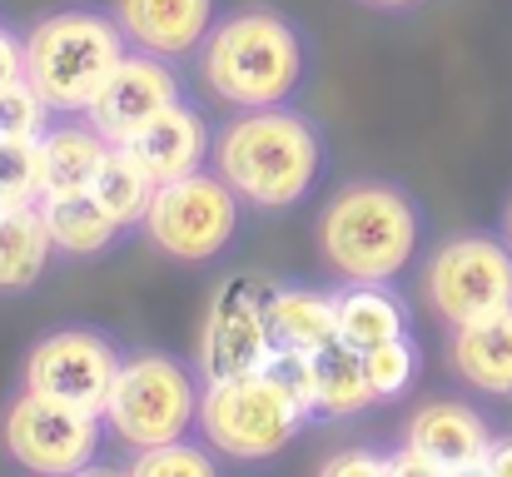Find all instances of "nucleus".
I'll return each mask as SVG.
<instances>
[{
  "label": "nucleus",
  "instance_id": "4468645a",
  "mask_svg": "<svg viewBox=\"0 0 512 477\" xmlns=\"http://www.w3.org/2000/svg\"><path fill=\"white\" fill-rule=\"evenodd\" d=\"M135 50L179 60L214 30V0H115L110 10Z\"/></svg>",
  "mask_w": 512,
  "mask_h": 477
},
{
  "label": "nucleus",
  "instance_id": "7ed1b4c3",
  "mask_svg": "<svg viewBox=\"0 0 512 477\" xmlns=\"http://www.w3.org/2000/svg\"><path fill=\"white\" fill-rule=\"evenodd\" d=\"M423 239L418 204L388 179H353L319 214V254L343 284H393Z\"/></svg>",
  "mask_w": 512,
  "mask_h": 477
},
{
  "label": "nucleus",
  "instance_id": "a211bd4d",
  "mask_svg": "<svg viewBox=\"0 0 512 477\" xmlns=\"http://www.w3.org/2000/svg\"><path fill=\"white\" fill-rule=\"evenodd\" d=\"M264 323H269L274 348H294V353H324L339 338L334 294H319L304 284H274V294L264 299Z\"/></svg>",
  "mask_w": 512,
  "mask_h": 477
},
{
  "label": "nucleus",
  "instance_id": "ddd939ff",
  "mask_svg": "<svg viewBox=\"0 0 512 477\" xmlns=\"http://www.w3.org/2000/svg\"><path fill=\"white\" fill-rule=\"evenodd\" d=\"M403 443L443 477H463V473H483V458L493 448V428L478 408L468 403H453V398H438V403H423L413 408L408 428H403Z\"/></svg>",
  "mask_w": 512,
  "mask_h": 477
},
{
  "label": "nucleus",
  "instance_id": "cd10ccee",
  "mask_svg": "<svg viewBox=\"0 0 512 477\" xmlns=\"http://www.w3.org/2000/svg\"><path fill=\"white\" fill-rule=\"evenodd\" d=\"M324 477H388V458L368 448H348V453L324 458Z\"/></svg>",
  "mask_w": 512,
  "mask_h": 477
},
{
  "label": "nucleus",
  "instance_id": "dca6fc26",
  "mask_svg": "<svg viewBox=\"0 0 512 477\" xmlns=\"http://www.w3.org/2000/svg\"><path fill=\"white\" fill-rule=\"evenodd\" d=\"M209 145H214V135H209L204 115H199L189 100H174L170 110H160V115L130 140V150L150 164V174H155L160 184L204 169Z\"/></svg>",
  "mask_w": 512,
  "mask_h": 477
},
{
  "label": "nucleus",
  "instance_id": "b1692460",
  "mask_svg": "<svg viewBox=\"0 0 512 477\" xmlns=\"http://www.w3.org/2000/svg\"><path fill=\"white\" fill-rule=\"evenodd\" d=\"M363 368H368V383H373L378 403H393V398H403V393L418 383L423 353H418L413 333H398V338L368 348V353H363Z\"/></svg>",
  "mask_w": 512,
  "mask_h": 477
},
{
  "label": "nucleus",
  "instance_id": "0eeeda50",
  "mask_svg": "<svg viewBox=\"0 0 512 477\" xmlns=\"http://www.w3.org/2000/svg\"><path fill=\"white\" fill-rule=\"evenodd\" d=\"M239 214H244V199L229 189V179L219 169H194L155 189L145 234L160 254H170L179 264H209L234 244Z\"/></svg>",
  "mask_w": 512,
  "mask_h": 477
},
{
  "label": "nucleus",
  "instance_id": "6e6552de",
  "mask_svg": "<svg viewBox=\"0 0 512 477\" xmlns=\"http://www.w3.org/2000/svg\"><path fill=\"white\" fill-rule=\"evenodd\" d=\"M423 289L448 328L512 309V244L483 229L443 239L423 269Z\"/></svg>",
  "mask_w": 512,
  "mask_h": 477
},
{
  "label": "nucleus",
  "instance_id": "20e7f679",
  "mask_svg": "<svg viewBox=\"0 0 512 477\" xmlns=\"http://www.w3.org/2000/svg\"><path fill=\"white\" fill-rule=\"evenodd\" d=\"M125 55L120 20L100 10H55L25 30V80L55 115H85Z\"/></svg>",
  "mask_w": 512,
  "mask_h": 477
},
{
  "label": "nucleus",
  "instance_id": "f8f14e48",
  "mask_svg": "<svg viewBox=\"0 0 512 477\" xmlns=\"http://www.w3.org/2000/svg\"><path fill=\"white\" fill-rule=\"evenodd\" d=\"M174 100H184V95H179V75L170 70V60L130 45V55L115 65V75L105 80V90L85 110V120L110 145H130L160 110H170Z\"/></svg>",
  "mask_w": 512,
  "mask_h": 477
},
{
  "label": "nucleus",
  "instance_id": "c756f323",
  "mask_svg": "<svg viewBox=\"0 0 512 477\" xmlns=\"http://www.w3.org/2000/svg\"><path fill=\"white\" fill-rule=\"evenodd\" d=\"M483 473L512 477V438H493V448H488V458H483Z\"/></svg>",
  "mask_w": 512,
  "mask_h": 477
},
{
  "label": "nucleus",
  "instance_id": "f3484780",
  "mask_svg": "<svg viewBox=\"0 0 512 477\" xmlns=\"http://www.w3.org/2000/svg\"><path fill=\"white\" fill-rule=\"evenodd\" d=\"M110 155V140L90 120H60L40 135V199L85 194Z\"/></svg>",
  "mask_w": 512,
  "mask_h": 477
},
{
  "label": "nucleus",
  "instance_id": "4be33fe9",
  "mask_svg": "<svg viewBox=\"0 0 512 477\" xmlns=\"http://www.w3.org/2000/svg\"><path fill=\"white\" fill-rule=\"evenodd\" d=\"M50 254H55V244H50V229H45L40 204L0 209V294L30 289L45 274Z\"/></svg>",
  "mask_w": 512,
  "mask_h": 477
},
{
  "label": "nucleus",
  "instance_id": "9d476101",
  "mask_svg": "<svg viewBox=\"0 0 512 477\" xmlns=\"http://www.w3.org/2000/svg\"><path fill=\"white\" fill-rule=\"evenodd\" d=\"M120 348L100 328H55L45 333L20 368V383L40 398L70 403L80 413H105V398L120 373Z\"/></svg>",
  "mask_w": 512,
  "mask_h": 477
},
{
  "label": "nucleus",
  "instance_id": "a878e982",
  "mask_svg": "<svg viewBox=\"0 0 512 477\" xmlns=\"http://www.w3.org/2000/svg\"><path fill=\"white\" fill-rule=\"evenodd\" d=\"M40 204V140H0V209Z\"/></svg>",
  "mask_w": 512,
  "mask_h": 477
},
{
  "label": "nucleus",
  "instance_id": "f03ea898",
  "mask_svg": "<svg viewBox=\"0 0 512 477\" xmlns=\"http://www.w3.org/2000/svg\"><path fill=\"white\" fill-rule=\"evenodd\" d=\"M309 40L279 10H234L204 35V85L234 110L289 105L309 80Z\"/></svg>",
  "mask_w": 512,
  "mask_h": 477
},
{
  "label": "nucleus",
  "instance_id": "6ab92c4d",
  "mask_svg": "<svg viewBox=\"0 0 512 477\" xmlns=\"http://www.w3.org/2000/svg\"><path fill=\"white\" fill-rule=\"evenodd\" d=\"M40 214H45V229H50V244L55 254H70V259H95L105 254L125 224L85 189V194H55V199H40Z\"/></svg>",
  "mask_w": 512,
  "mask_h": 477
},
{
  "label": "nucleus",
  "instance_id": "393cba45",
  "mask_svg": "<svg viewBox=\"0 0 512 477\" xmlns=\"http://www.w3.org/2000/svg\"><path fill=\"white\" fill-rule=\"evenodd\" d=\"M130 473L135 477H214L219 463H214V448H204L194 438H174V443L135 453L130 458Z\"/></svg>",
  "mask_w": 512,
  "mask_h": 477
},
{
  "label": "nucleus",
  "instance_id": "2eb2a0df",
  "mask_svg": "<svg viewBox=\"0 0 512 477\" xmlns=\"http://www.w3.org/2000/svg\"><path fill=\"white\" fill-rule=\"evenodd\" d=\"M448 358H453V373L473 393L512 398V309L458 323L453 343H448Z\"/></svg>",
  "mask_w": 512,
  "mask_h": 477
},
{
  "label": "nucleus",
  "instance_id": "bb28decb",
  "mask_svg": "<svg viewBox=\"0 0 512 477\" xmlns=\"http://www.w3.org/2000/svg\"><path fill=\"white\" fill-rule=\"evenodd\" d=\"M50 105L35 95L30 80H15L0 90V140H40L50 130Z\"/></svg>",
  "mask_w": 512,
  "mask_h": 477
},
{
  "label": "nucleus",
  "instance_id": "f257e3e1",
  "mask_svg": "<svg viewBox=\"0 0 512 477\" xmlns=\"http://www.w3.org/2000/svg\"><path fill=\"white\" fill-rule=\"evenodd\" d=\"M214 169L254 209H294L324 179V135L289 105L234 110L214 130Z\"/></svg>",
  "mask_w": 512,
  "mask_h": 477
},
{
  "label": "nucleus",
  "instance_id": "aec40b11",
  "mask_svg": "<svg viewBox=\"0 0 512 477\" xmlns=\"http://www.w3.org/2000/svg\"><path fill=\"white\" fill-rule=\"evenodd\" d=\"M373 403H378V393L368 383L358 348L334 338L324 353H314V423H348Z\"/></svg>",
  "mask_w": 512,
  "mask_h": 477
},
{
  "label": "nucleus",
  "instance_id": "9b49d317",
  "mask_svg": "<svg viewBox=\"0 0 512 477\" xmlns=\"http://www.w3.org/2000/svg\"><path fill=\"white\" fill-rule=\"evenodd\" d=\"M274 294L269 279H229L214 294V309L199 333V373L204 378H234L269 363L274 338L264 323V299Z\"/></svg>",
  "mask_w": 512,
  "mask_h": 477
},
{
  "label": "nucleus",
  "instance_id": "5701e85b",
  "mask_svg": "<svg viewBox=\"0 0 512 477\" xmlns=\"http://www.w3.org/2000/svg\"><path fill=\"white\" fill-rule=\"evenodd\" d=\"M155 189H160V179L150 174V164L135 155L130 145H110V155H105L95 184H90V194H95L125 229H130V224H145Z\"/></svg>",
  "mask_w": 512,
  "mask_h": 477
},
{
  "label": "nucleus",
  "instance_id": "412c9836",
  "mask_svg": "<svg viewBox=\"0 0 512 477\" xmlns=\"http://www.w3.org/2000/svg\"><path fill=\"white\" fill-rule=\"evenodd\" d=\"M334 314H339V343L358 353L408 333V304L393 294V284H343L334 294Z\"/></svg>",
  "mask_w": 512,
  "mask_h": 477
},
{
  "label": "nucleus",
  "instance_id": "423d86ee",
  "mask_svg": "<svg viewBox=\"0 0 512 477\" xmlns=\"http://www.w3.org/2000/svg\"><path fill=\"white\" fill-rule=\"evenodd\" d=\"M304 423L309 413L269 368L234 373V378H204L199 433L229 463H269L274 453L289 448V438Z\"/></svg>",
  "mask_w": 512,
  "mask_h": 477
},
{
  "label": "nucleus",
  "instance_id": "2f4dec72",
  "mask_svg": "<svg viewBox=\"0 0 512 477\" xmlns=\"http://www.w3.org/2000/svg\"><path fill=\"white\" fill-rule=\"evenodd\" d=\"M503 239L512 244V204H508V214H503Z\"/></svg>",
  "mask_w": 512,
  "mask_h": 477
},
{
  "label": "nucleus",
  "instance_id": "7c9ffc66",
  "mask_svg": "<svg viewBox=\"0 0 512 477\" xmlns=\"http://www.w3.org/2000/svg\"><path fill=\"white\" fill-rule=\"evenodd\" d=\"M363 5H373V10H408V5H418V0H363Z\"/></svg>",
  "mask_w": 512,
  "mask_h": 477
},
{
  "label": "nucleus",
  "instance_id": "c85d7f7f",
  "mask_svg": "<svg viewBox=\"0 0 512 477\" xmlns=\"http://www.w3.org/2000/svg\"><path fill=\"white\" fill-rule=\"evenodd\" d=\"M25 80V35H15L10 25H0V90Z\"/></svg>",
  "mask_w": 512,
  "mask_h": 477
},
{
  "label": "nucleus",
  "instance_id": "39448f33",
  "mask_svg": "<svg viewBox=\"0 0 512 477\" xmlns=\"http://www.w3.org/2000/svg\"><path fill=\"white\" fill-rule=\"evenodd\" d=\"M199 393L204 388L189 363L165 348H135L120 358L115 388L105 398V433L130 453L189 438L199 428Z\"/></svg>",
  "mask_w": 512,
  "mask_h": 477
},
{
  "label": "nucleus",
  "instance_id": "1a4fd4ad",
  "mask_svg": "<svg viewBox=\"0 0 512 477\" xmlns=\"http://www.w3.org/2000/svg\"><path fill=\"white\" fill-rule=\"evenodd\" d=\"M100 438H105L100 413H80V408L40 398L30 388H20V398L5 408V423H0V443H5L10 463L40 477L85 473L100 453Z\"/></svg>",
  "mask_w": 512,
  "mask_h": 477
}]
</instances>
